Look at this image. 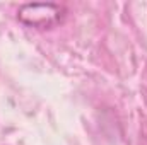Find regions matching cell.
<instances>
[{
  "label": "cell",
  "instance_id": "6da1fadb",
  "mask_svg": "<svg viewBox=\"0 0 147 145\" xmlns=\"http://www.w3.org/2000/svg\"><path fill=\"white\" fill-rule=\"evenodd\" d=\"M63 17V7L57 3H24L19 9V19L28 26L50 28L60 22Z\"/></svg>",
  "mask_w": 147,
  "mask_h": 145
}]
</instances>
